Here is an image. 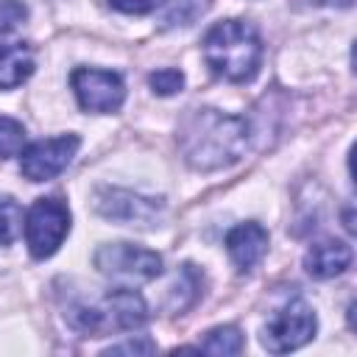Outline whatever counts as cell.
Here are the masks:
<instances>
[{
	"label": "cell",
	"mask_w": 357,
	"mask_h": 357,
	"mask_svg": "<svg viewBox=\"0 0 357 357\" xmlns=\"http://www.w3.org/2000/svg\"><path fill=\"white\" fill-rule=\"evenodd\" d=\"M248 123L218 109H192L178 126V148L190 167L218 170L237 162L248 148Z\"/></svg>",
	"instance_id": "6da1fadb"
},
{
	"label": "cell",
	"mask_w": 357,
	"mask_h": 357,
	"mask_svg": "<svg viewBox=\"0 0 357 357\" xmlns=\"http://www.w3.org/2000/svg\"><path fill=\"white\" fill-rule=\"evenodd\" d=\"M201 50H204V61L212 70V75L223 81L245 84L259 73L262 42H259L257 28L245 20L215 22L204 36Z\"/></svg>",
	"instance_id": "7a4b0ae2"
},
{
	"label": "cell",
	"mask_w": 357,
	"mask_h": 357,
	"mask_svg": "<svg viewBox=\"0 0 357 357\" xmlns=\"http://www.w3.org/2000/svg\"><path fill=\"white\" fill-rule=\"evenodd\" d=\"M73 329L84 335H109L137 329L148 321V307L142 296L131 287H117L100 298V304H75L67 310Z\"/></svg>",
	"instance_id": "3957f363"
},
{
	"label": "cell",
	"mask_w": 357,
	"mask_h": 357,
	"mask_svg": "<svg viewBox=\"0 0 357 357\" xmlns=\"http://www.w3.org/2000/svg\"><path fill=\"white\" fill-rule=\"evenodd\" d=\"M95 268L117 282H151L162 273V257L134 243H106L95 251Z\"/></svg>",
	"instance_id": "277c9868"
},
{
	"label": "cell",
	"mask_w": 357,
	"mask_h": 357,
	"mask_svg": "<svg viewBox=\"0 0 357 357\" xmlns=\"http://www.w3.org/2000/svg\"><path fill=\"white\" fill-rule=\"evenodd\" d=\"M70 231V209L59 198H39L25 215V243L36 259L53 257Z\"/></svg>",
	"instance_id": "5b68a950"
},
{
	"label": "cell",
	"mask_w": 357,
	"mask_h": 357,
	"mask_svg": "<svg viewBox=\"0 0 357 357\" xmlns=\"http://www.w3.org/2000/svg\"><path fill=\"white\" fill-rule=\"evenodd\" d=\"M315 312L307 301L296 298L290 304H284L265 326V335H262V346L273 354H284V351H293L298 346H304L312 335H315Z\"/></svg>",
	"instance_id": "8992f818"
},
{
	"label": "cell",
	"mask_w": 357,
	"mask_h": 357,
	"mask_svg": "<svg viewBox=\"0 0 357 357\" xmlns=\"http://www.w3.org/2000/svg\"><path fill=\"white\" fill-rule=\"evenodd\" d=\"M70 86L78 98V106L84 112L109 114L117 112L126 100L123 78L112 70H95V67H78L70 75Z\"/></svg>",
	"instance_id": "52a82bcc"
},
{
	"label": "cell",
	"mask_w": 357,
	"mask_h": 357,
	"mask_svg": "<svg viewBox=\"0 0 357 357\" xmlns=\"http://www.w3.org/2000/svg\"><path fill=\"white\" fill-rule=\"evenodd\" d=\"M81 139L78 134H61L50 139H36L20 151V170L31 181H47L56 178L75 156Z\"/></svg>",
	"instance_id": "ba28073f"
},
{
	"label": "cell",
	"mask_w": 357,
	"mask_h": 357,
	"mask_svg": "<svg viewBox=\"0 0 357 357\" xmlns=\"http://www.w3.org/2000/svg\"><path fill=\"white\" fill-rule=\"evenodd\" d=\"M95 209L103 218L112 220H123V223H151L159 212H162V198H145L128 190H100L95 198Z\"/></svg>",
	"instance_id": "9c48e42d"
},
{
	"label": "cell",
	"mask_w": 357,
	"mask_h": 357,
	"mask_svg": "<svg viewBox=\"0 0 357 357\" xmlns=\"http://www.w3.org/2000/svg\"><path fill=\"white\" fill-rule=\"evenodd\" d=\"M33 73V50L25 39L0 28V89H14Z\"/></svg>",
	"instance_id": "30bf717a"
},
{
	"label": "cell",
	"mask_w": 357,
	"mask_h": 357,
	"mask_svg": "<svg viewBox=\"0 0 357 357\" xmlns=\"http://www.w3.org/2000/svg\"><path fill=\"white\" fill-rule=\"evenodd\" d=\"M226 251L237 265V271H251L268 251V231L257 220L237 223L226 234Z\"/></svg>",
	"instance_id": "8fae6325"
},
{
	"label": "cell",
	"mask_w": 357,
	"mask_h": 357,
	"mask_svg": "<svg viewBox=\"0 0 357 357\" xmlns=\"http://www.w3.org/2000/svg\"><path fill=\"white\" fill-rule=\"evenodd\" d=\"M351 265V245L340 240H321L304 254V268L312 279H332Z\"/></svg>",
	"instance_id": "7c38bea8"
},
{
	"label": "cell",
	"mask_w": 357,
	"mask_h": 357,
	"mask_svg": "<svg viewBox=\"0 0 357 357\" xmlns=\"http://www.w3.org/2000/svg\"><path fill=\"white\" fill-rule=\"evenodd\" d=\"M204 351H212V354H240L243 351V335L237 326H218L212 332H206V337L201 340Z\"/></svg>",
	"instance_id": "4fadbf2b"
},
{
	"label": "cell",
	"mask_w": 357,
	"mask_h": 357,
	"mask_svg": "<svg viewBox=\"0 0 357 357\" xmlns=\"http://www.w3.org/2000/svg\"><path fill=\"white\" fill-rule=\"evenodd\" d=\"M22 231V209L14 198L0 195V245H8Z\"/></svg>",
	"instance_id": "5bb4252c"
},
{
	"label": "cell",
	"mask_w": 357,
	"mask_h": 357,
	"mask_svg": "<svg viewBox=\"0 0 357 357\" xmlns=\"http://www.w3.org/2000/svg\"><path fill=\"white\" fill-rule=\"evenodd\" d=\"M25 145V126L14 117H0V159L20 153Z\"/></svg>",
	"instance_id": "9a60e30c"
},
{
	"label": "cell",
	"mask_w": 357,
	"mask_h": 357,
	"mask_svg": "<svg viewBox=\"0 0 357 357\" xmlns=\"http://www.w3.org/2000/svg\"><path fill=\"white\" fill-rule=\"evenodd\" d=\"M148 84H151V89L156 92V95H176V92H181V86H184V73L181 70H176V67H165V70H156V73H151L148 75Z\"/></svg>",
	"instance_id": "2e32d148"
},
{
	"label": "cell",
	"mask_w": 357,
	"mask_h": 357,
	"mask_svg": "<svg viewBox=\"0 0 357 357\" xmlns=\"http://www.w3.org/2000/svg\"><path fill=\"white\" fill-rule=\"evenodd\" d=\"M109 3L123 14H148V11L159 8L165 0H109Z\"/></svg>",
	"instance_id": "e0dca14e"
},
{
	"label": "cell",
	"mask_w": 357,
	"mask_h": 357,
	"mask_svg": "<svg viewBox=\"0 0 357 357\" xmlns=\"http://www.w3.org/2000/svg\"><path fill=\"white\" fill-rule=\"evenodd\" d=\"M151 351H156V343L151 340H128V343L106 349V354H151Z\"/></svg>",
	"instance_id": "ac0fdd59"
},
{
	"label": "cell",
	"mask_w": 357,
	"mask_h": 357,
	"mask_svg": "<svg viewBox=\"0 0 357 357\" xmlns=\"http://www.w3.org/2000/svg\"><path fill=\"white\" fill-rule=\"evenodd\" d=\"M318 6H335V8H349L354 0H315Z\"/></svg>",
	"instance_id": "d6986e66"
}]
</instances>
